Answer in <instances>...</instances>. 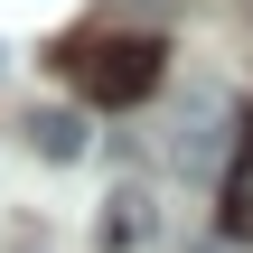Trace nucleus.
Masks as SVG:
<instances>
[{
    "label": "nucleus",
    "instance_id": "1",
    "mask_svg": "<svg viewBox=\"0 0 253 253\" xmlns=\"http://www.w3.org/2000/svg\"><path fill=\"white\" fill-rule=\"evenodd\" d=\"M66 75L84 103H141L160 84V38H131V28H103L84 47H66Z\"/></svg>",
    "mask_w": 253,
    "mask_h": 253
},
{
    "label": "nucleus",
    "instance_id": "2",
    "mask_svg": "<svg viewBox=\"0 0 253 253\" xmlns=\"http://www.w3.org/2000/svg\"><path fill=\"white\" fill-rule=\"evenodd\" d=\"M225 160H235L225 150V103L216 94H188L178 103V131H169V169L178 178H225Z\"/></svg>",
    "mask_w": 253,
    "mask_h": 253
},
{
    "label": "nucleus",
    "instance_id": "3",
    "mask_svg": "<svg viewBox=\"0 0 253 253\" xmlns=\"http://www.w3.org/2000/svg\"><path fill=\"white\" fill-rule=\"evenodd\" d=\"M84 113H66V103H47V113H28V150L38 160H84Z\"/></svg>",
    "mask_w": 253,
    "mask_h": 253
},
{
    "label": "nucleus",
    "instance_id": "4",
    "mask_svg": "<svg viewBox=\"0 0 253 253\" xmlns=\"http://www.w3.org/2000/svg\"><path fill=\"white\" fill-rule=\"evenodd\" d=\"M216 197H225V207H216V225L253 244V141L235 150V160H225V178H216Z\"/></svg>",
    "mask_w": 253,
    "mask_h": 253
},
{
    "label": "nucleus",
    "instance_id": "5",
    "mask_svg": "<svg viewBox=\"0 0 253 253\" xmlns=\"http://www.w3.org/2000/svg\"><path fill=\"white\" fill-rule=\"evenodd\" d=\"M150 225H160V216H150V197H141V188H122V197H113V216H103V244H141Z\"/></svg>",
    "mask_w": 253,
    "mask_h": 253
},
{
    "label": "nucleus",
    "instance_id": "6",
    "mask_svg": "<svg viewBox=\"0 0 253 253\" xmlns=\"http://www.w3.org/2000/svg\"><path fill=\"white\" fill-rule=\"evenodd\" d=\"M0 75H9V47H0Z\"/></svg>",
    "mask_w": 253,
    "mask_h": 253
}]
</instances>
